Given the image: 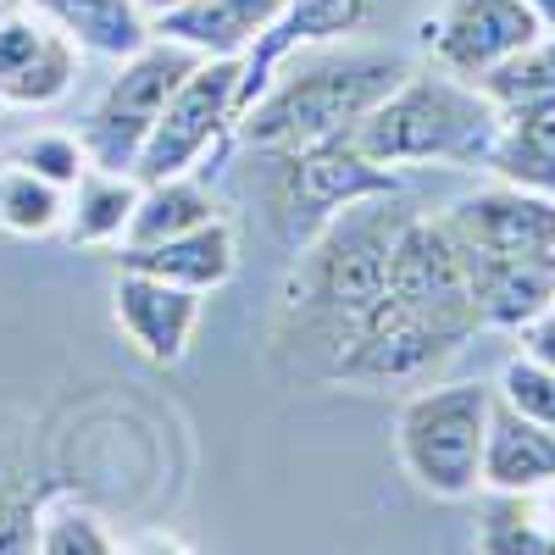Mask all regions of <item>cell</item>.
<instances>
[{
    "mask_svg": "<svg viewBox=\"0 0 555 555\" xmlns=\"http://www.w3.org/2000/svg\"><path fill=\"white\" fill-rule=\"evenodd\" d=\"M405 217L411 211L395 195H373V201H356V206L334 211L328 228H322V240L300 256V267L289 278L284 317H300L306 334H322L334 361L356 339L366 311L389 289V256H395V234Z\"/></svg>",
    "mask_w": 555,
    "mask_h": 555,
    "instance_id": "6da1fadb",
    "label": "cell"
},
{
    "mask_svg": "<svg viewBox=\"0 0 555 555\" xmlns=\"http://www.w3.org/2000/svg\"><path fill=\"white\" fill-rule=\"evenodd\" d=\"M500 112L483 89L444 67H411L350 128V145L378 167H489Z\"/></svg>",
    "mask_w": 555,
    "mask_h": 555,
    "instance_id": "7a4b0ae2",
    "label": "cell"
},
{
    "mask_svg": "<svg viewBox=\"0 0 555 555\" xmlns=\"http://www.w3.org/2000/svg\"><path fill=\"white\" fill-rule=\"evenodd\" d=\"M405 73L411 62L384 56V51H350V56H328L311 67H278V78L240 112L234 128L245 145L289 156V151L350 133Z\"/></svg>",
    "mask_w": 555,
    "mask_h": 555,
    "instance_id": "3957f363",
    "label": "cell"
},
{
    "mask_svg": "<svg viewBox=\"0 0 555 555\" xmlns=\"http://www.w3.org/2000/svg\"><path fill=\"white\" fill-rule=\"evenodd\" d=\"M494 411V384H434L400 405L395 444L416 489L439 500H467L483 489V434Z\"/></svg>",
    "mask_w": 555,
    "mask_h": 555,
    "instance_id": "277c9868",
    "label": "cell"
},
{
    "mask_svg": "<svg viewBox=\"0 0 555 555\" xmlns=\"http://www.w3.org/2000/svg\"><path fill=\"white\" fill-rule=\"evenodd\" d=\"M195 51H183L172 39H151L145 51H133L128 62H117L112 83L101 89V101L89 106L78 139H83V156L89 167L101 172H133L139 151H145V139L167 106V95L195 73Z\"/></svg>",
    "mask_w": 555,
    "mask_h": 555,
    "instance_id": "5b68a950",
    "label": "cell"
},
{
    "mask_svg": "<svg viewBox=\"0 0 555 555\" xmlns=\"http://www.w3.org/2000/svg\"><path fill=\"white\" fill-rule=\"evenodd\" d=\"M234 122H240V62H195V73L167 95L145 151L133 162V178L139 183L190 178L234 133Z\"/></svg>",
    "mask_w": 555,
    "mask_h": 555,
    "instance_id": "8992f818",
    "label": "cell"
},
{
    "mask_svg": "<svg viewBox=\"0 0 555 555\" xmlns=\"http://www.w3.org/2000/svg\"><path fill=\"white\" fill-rule=\"evenodd\" d=\"M83 51L34 7H0V106L44 112L78 83Z\"/></svg>",
    "mask_w": 555,
    "mask_h": 555,
    "instance_id": "52a82bcc",
    "label": "cell"
},
{
    "mask_svg": "<svg viewBox=\"0 0 555 555\" xmlns=\"http://www.w3.org/2000/svg\"><path fill=\"white\" fill-rule=\"evenodd\" d=\"M533 39H544V28L522 0H450L439 23H428V56L434 67L478 83L505 56L528 51Z\"/></svg>",
    "mask_w": 555,
    "mask_h": 555,
    "instance_id": "ba28073f",
    "label": "cell"
},
{
    "mask_svg": "<svg viewBox=\"0 0 555 555\" xmlns=\"http://www.w3.org/2000/svg\"><path fill=\"white\" fill-rule=\"evenodd\" d=\"M450 228L461 245L478 256H517V261H555V201L517 190V183H489L450 206Z\"/></svg>",
    "mask_w": 555,
    "mask_h": 555,
    "instance_id": "9c48e42d",
    "label": "cell"
},
{
    "mask_svg": "<svg viewBox=\"0 0 555 555\" xmlns=\"http://www.w3.org/2000/svg\"><path fill=\"white\" fill-rule=\"evenodd\" d=\"M373 195H400V172L366 162L350 133L339 139H322V145L289 151V178H284V206L300 217H334L356 201H373Z\"/></svg>",
    "mask_w": 555,
    "mask_h": 555,
    "instance_id": "30bf717a",
    "label": "cell"
},
{
    "mask_svg": "<svg viewBox=\"0 0 555 555\" xmlns=\"http://www.w3.org/2000/svg\"><path fill=\"white\" fill-rule=\"evenodd\" d=\"M112 317L145 361L172 366V361H183V350H190V339L201 328V295L167 284V278L122 267L117 289H112Z\"/></svg>",
    "mask_w": 555,
    "mask_h": 555,
    "instance_id": "8fae6325",
    "label": "cell"
},
{
    "mask_svg": "<svg viewBox=\"0 0 555 555\" xmlns=\"http://www.w3.org/2000/svg\"><path fill=\"white\" fill-rule=\"evenodd\" d=\"M289 0H178L151 17L156 39H172L201 62H245L250 44L278 23Z\"/></svg>",
    "mask_w": 555,
    "mask_h": 555,
    "instance_id": "7c38bea8",
    "label": "cell"
},
{
    "mask_svg": "<svg viewBox=\"0 0 555 555\" xmlns=\"http://www.w3.org/2000/svg\"><path fill=\"white\" fill-rule=\"evenodd\" d=\"M366 7H373V0H289V7L278 12V23L240 62V112L278 78V67H289V56L300 51V44H322L334 34H350L366 17Z\"/></svg>",
    "mask_w": 555,
    "mask_h": 555,
    "instance_id": "4fadbf2b",
    "label": "cell"
},
{
    "mask_svg": "<svg viewBox=\"0 0 555 555\" xmlns=\"http://www.w3.org/2000/svg\"><path fill=\"white\" fill-rule=\"evenodd\" d=\"M473 311L483 328L522 334L555 306V261H517V256H478L467 250Z\"/></svg>",
    "mask_w": 555,
    "mask_h": 555,
    "instance_id": "5bb4252c",
    "label": "cell"
},
{
    "mask_svg": "<svg viewBox=\"0 0 555 555\" xmlns=\"http://www.w3.org/2000/svg\"><path fill=\"white\" fill-rule=\"evenodd\" d=\"M117 261L128 272H151V278H167L178 289H222L234 278V261H240V245H234V228L222 217L190 228V234H172V240H156V245H122Z\"/></svg>",
    "mask_w": 555,
    "mask_h": 555,
    "instance_id": "9a60e30c",
    "label": "cell"
},
{
    "mask_svg": "<svg viewBox=\"0 0 555 555\" xmlns=\"http://www.w3.org/2000/svg\"><path fill=\"white\" fill-rule=\"evenodd\" d=\"M483 489L489 494H539L555 483V428H539L512 405L489 411V434H483Z\"/></svg>",
    "mask_w": 555,
    "mask_h": 555,
    "instance_id": "2e32d148",
    "label": "cell"
},
{
    "mask_svg": "<svg viewBox=\"0 0 555 555\" xmlns=\"http://www.w3.org/2000/svg\"><path fill=\"white\" fill-rule=\"evenodd\" d=\"M28 7L51 17L83 56H101V62H128L156 39L151 12L139 0H28Z\"/></svg>",
    "mask_w": 555,
    "mask_h": 555,
    "instance_id": "e0dca14e",
    "label": "cell"
},
{
    "mask_svg": "<svg viewBox=\"0 0 555 555\" xmlns=\"http://www.w3.org/2000/svg\"><path fill=\"white\" fill-rule=\"evenodd\" d=\"M139 206V178L133 172H101L89 167L73 190H67V217H62V234L83 250L95 245H122L128 240V222Z\"/></svg>",
    "mask_w": 555,
    "mask_h": 555,
    "instance_id": "ac0fdd59",
    "label": "cell"
},
{
    "mask_svg": "<svg viewBox=\"0 0 555 555\" xmlns=\"http://www.w3.org/2000/svg\"><path fill=\"white\" fill-rule=\"evenodd\" d=\"M483 101L500 112V122H522V117H550L555 112V34L533 39L528 51L505 56L478 78Z\"/></svg>",
    "mask_w": 555,
    "mask_h": 555,
    "instance_id": "d6986e66",
    "label": "cell"
},
{
    "mask_svg": "<svg viewBox=\"0 0 555 555\" xmlns=\"http://www.w3.org/2000/svg\"><path fill=\"white\" fill-rule=\"evenodd\" d=\"M211 217H217V206H211V195L201 190L195 178L139 183V206H133V222H128L122 245H156V240H172V234H190V228H201Z\"/></svg>",
    "mask_w": 555,
    "mask_h": 555,
    "instance_id": "ffe728a7",
    "label": "cell"
},
{
    "mask_svg": "<svg viewBox=\"0 0 555 555\" xmlns=\"http://www.w3.org/2000/svg\"><path fill=\"white\" fill-rule=\"evenodd\" d=\"M489 172L517 190L550 195L555 201V112L550 117H522V122H500V139L489 151Z\"/></svg>",
    "mask_w": 555,
    "mask_h": 555,
    "instance_id": "44dd1931",
    "label": "cell"
},
{
    "mask_svg": "<svg viewBox=\"0 0 555 555\" xmlns=\"http://www.w3.org/2000/svg\"><path fill=\"white\" fill-rule=\"evenodd\" d=\"M67 217V190H56L51 178L28 172L23 162H0V228L17 240H44L56 234Z\"/></svg>",
    "mask_w": 555,
    "mask_h": 555,
    "instance_id": "7402d4cb",
    "label": "cell"
},
{
    "mask_svg": "<svg viewBox=\"0 0 555 555\" xmlns=\"http://www.w3.org/2000/svg\"><path fill=\"white\" fill-rule=\"evenodd\" d=\"M478 555H555V528L539 512V494H494L478 522Z\"/></svg>",
    "mask_w": 555,
    "mask_h": 555,
    "instance_id": "603a6c76",
    "label": "cell"
},
{
    "mask_svg": "<svg viewBox=\"0 0 555 555\" xmlns=\"http://www.w3.org/2000/svg\"><path fill=\"white\" fill-rule=\"evenodd\" d=\"M34 555H122V550H117L112 528L95 512H83V505H62V512H51L39 522Z\"/></svg>",
    "mask_w": 555,
    "mask_h": 555,
    "instance_id": "cb8c5ba5",
    "label": "cell"
},
{
    "mask_svg": "<svg viewBox=\"0 0 555 555\" xmlns=\"http://www.w3.org/2000/svg\"><path fill=\"white\" fill-rule=\"evenodd\" d=\"M12 162H23L28 172L51 178L56 190H73V183L89 172V156H83V139L78 133H62V128H39L28 139L12 145Z\"/></svg>",
    "mask_w": 555,
    "mask_h": 555,
    "instance_id": "d4e9b609",
    "label": "cell"
},
{
    "mask_svg": "<svg viewBox=\"0 0 555 555\" xmlns=\"http://www.w3.org/2000/svg\"><path fill=\"white\" fill-rule=\"evenodd\" d=\"M494 400L512 405L517 416H528V423H539V428H555V373L533 356L505 361V373L494 384Z\"/></svg>",
    "mask_w": 555,
    "mask_h": 555,
    "instance_id": "484cf974",
    "label": "cell"
},
{
    "mask_svg": "<svg viewBox=\"0 0 555 555\" xmlns=\"http://www.w3.org/2000/svg\"><path fill=\"white\" fill-rule=\"evenodd\" d=\"M522 356L544 361L550 373H555V306H550L539 322H528V328H522Z\"/></svg>",
    "mask_w": 555,
    "mask_h": 555,
    "instance_id": "4316f807",
    "label": "cell"
},
{
    "mask_svg": "<svg viewBox=\"0 0 555 555\" xmlns=\"http://www.w3.org/2000/svg\"><path fill=\"white\" fill-rule=\"evenodd\" d=\"M122 555H190L178 539H167V533H145V539H133Z\"/></svg>",
    "mask_w": 555,
    "mask_h": 555,
    "instance_id": "83f0119b",
    "label": "cell"
},
{
    "mask_svg": "<svg viewBox=\"0 0 555 555\" xmlns=\"http://www.w3.org/2000/svg\"><path fill=\"white\" fill-rule=\"evenodd\" d=\"M522 7L539 17V28H544V34H555V0H522Z\"/></svg>",
    "mask_w": 555,
    "mask_h": 555,
    "instance_id": "f1b7e54d",
    "label": "cell"
},
{
    "mask_svg": "<svg viewBox=\"0 0 555 555\" xmlns=\"http://www.w3.org/2000/svg\"><path fill=\"white\" fill-rule=\"evenodd\" d=\"M139 7H145V12L156 17V12H167V7H178V0H139Z\"/></svg>",
    "mask_w": 555,
    "mask_h": 555,
    "instance_id": "f546056e",
    "label": "cell"
},
{
    "mask_svg": "<svg viewBox=\"0 0 555 555\" xmlns=\"http://www.w3.org/2000/svg\"><path fill=\"white\" fill-rule=\"evenodd\" d=\"M0 7H7V0H0Z\"/></svg>",
    "mask_w": 555,
    "mask_h": 555,
    "instance_id": "4dcf8cb0",
    "label": "cell"
}]
</instances>
